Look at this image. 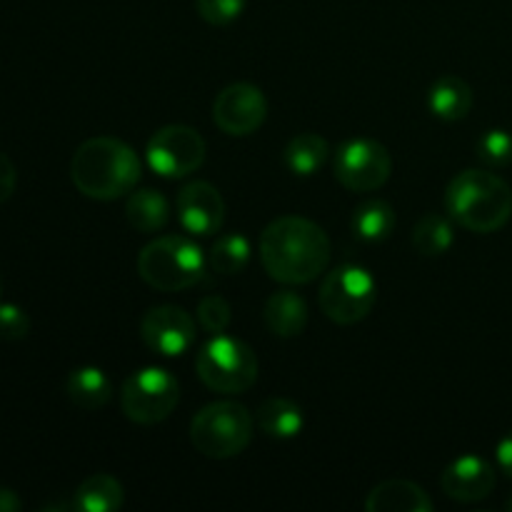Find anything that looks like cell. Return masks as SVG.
<instances>
[{"mask_svg":"<svg viewBox=\"0 0 512 512\" xmlns=\"http://www.w3.org/2000/svg\"><path fill=\"white\" fill-rule=\"evenodd\" d=\"M330 253L328 233L300 215H280L260 235V263L283 285L313 283L328 268Z\"/></svg>","mask_w":512,"mask_h":512,"instance_id":"6da1fadb","label":"cell"},{"mask_svg":"<svg viewBox=\"0 0 512 512\" xmlns=\"http://www.w3.org/2000/svg\"><path fill=\"white\" fill-rule=\"evenodd\" d=\"M70 180L90 200H118L133 193L140 180V160L128 143L98 135L78 145L70 160Z\"/></svg>","mask_w":512,"mask_h":512,"instance_id":"7a4b0ae2","label":"cell"},{"mask_svg":"<svg viewBox=\"0 0 512 512\" xmlns=\"http://www.w3.org/2000/svg\"><path fill=\"white\" fill-rule=\"evenodd\" d=\"M445 210L470 233H495L512 215V188L488 170H463L448 183Z\"/></svg>","mask_w":512,"mask_h":512,"instance_id":"3957f363","label":"cell"},{"mask_svg":"<svg viewBox=\"0 0 512 512\" xmlns=\"http://www.w3.org/2000/svg\"><path fill=\"white\" fill-rule=\"evenodd\" d=\"M208 268L203 250L185 235H160L138 255V273L150 288L175 293L200 283Z\"/></svg>","mask_w":512,"mask_h":512,"instance_id":"277c9868","label":"cell"},{"mask_svg":"<svg viewBox=\"0 0 512 512\" xmlns=\"http://www.w3.org/2000/svg\"><path fill=\"white\" fill-rule=\"evenodd\" d=\"M255 418L245 405L235 400H218L190 420V443L200 455L213 460H228L243 453L253 440Z\"/></svg>","mask_w":512,"mask_h":512,"instance_id":"5b68a950","label":"cell"},{"mask_svg":"<svg viewBox=\"0 0 512 512\" xmlns=\"http://www.w3.org/2000/svg\"><path fill=\"white\" fill-rule=\"evenodd\" d=\"M258 370L260 365L253 348L223 333L213 335L195 358V373L200 383L223 395H240L253 388Z\"/></svg>","mask_w":512,"mask_h":512,"instance_id":"8992f818","label":"cell"},{"mask_svg":"<svg viewBox=\"0 0 512 512\" xmlns=\"http://www.w3.org/2000/svg\"><path fill=\"white\" fill-rule=\"evenodd\" d=\"M320 310L338 325H355L368 318L378 300L375 278L360 265H340L320 285Z\"/></svg>","mask_w":512,"mask_h":512,"instance_id":"52a82bcc","label":"cell"},{"mask_svg":"<svg viewBox=\"0 0 512 512\" xmlns=\"http://www.w3.org/2000/svg\"><path fill=\"white\" fill-rule=\"evenodd\" d=\"M180 403V385L165 368L135 370L120 390L125 418L138 425H158L173 415Z\"/></svg>","mask_w":512,"mask_h":512,"instance_id":"ba28073f","label":"cell"},{"mask_svg":"<svg viewBox=\"0 0 512 512\" xmlns=\"http://www.w3.org/2000/svg\"><path fill=\"white\" fill-rule=\"evenodd\" d=\"M393 155L373 138L348 140L335 153V180L353 193H370L388 183Z\"/></svg>","mask_w":512,"mask_h":512,"instance_id":"9c48e42d","label":"cell"},{"mask_svg":"<svg viewBox=\"0 0 512 512\" xmlns=\"http://www.w3.org/2000/svg\"><path fill=\"white\" fill-rule=\"evenodd\" d=\"M205 153L208 148L203 135L190 125L178 123L155 130L145 148L150 168L163 178H185L195 173L205 163Z\"/></svg>","mask_w":512,"mask_h":512,"instance_id":"30bf717a","label":"cell"},{"mask_svg":"<svg viewBox=\"0 0 512 512\" xmlns=\"http://www.w3.org/2000/svg\"><path fill=\"white\" fill-rule=\"evenodd\" d=\"M195 335H198V328H195L193 315L180 305H155L145 310L140 318L143 343L165 358H178L188 353L195 343Z\"/></svg>","mask_w":512,"mask_h":512,"instance_id":"8fae6325","label":"cell"},{"mask_svg":"<svg viewBox=\"0 0 512 512\" xmlns=\"http://www.w3.org/2000/svg\"><path fill=\"white\" fill-rule=\"evenodd\" d=\"M268 118V100L258 85L233 83L218 93L213 103V120L225 135L245 138L260 130Z\"/></svg>","mask_w":512,"mask_h":512,"instance_id":"7c38bea8","label":"cell"},{"mask_svg":"<svg viewBox=\"0 0 512 512\" xmlns=\"http://www.w3.org/2000/svg\"><path fill=\"white\" fill-rule=\"evenodd\" d=\"M178 220L190 235L218 233L225 220V200L215 185L205 180H193L178 193Z\"/></svg>","mask_w":512,"mask_h":512,"instance_id":"4fadbf2b","label":"cell"},{"mask_svg":"<svg viewBox=\"0 0 512 512\" xmlns=\"http://www.w3.org/2000/svg\"><path fill=\"white\" fill-rule=\"evenodd\" d=\"M495 468L478 455H463L443 470V493L455 503H480L495 488Z\"/></svg>","mask_w":512,"mask_h":512,"instance_id":"5bb4252c","label":"cell"},{"mask_svg":"<svg viewBox=\"0 0 512 512\" xmlns=\"http://www.w3.org/2000/svg\"><path fill=\"white\" fill-rule=\"evenodd\" d=\"M368 512H430L433 500L413 480L390 478L375 485L365 498Z\"/></svg>","mask_w":512,"mask_h":512,"instance_id":"9a60e30c","label":"cell"},{"mask_svg":"<svg viewBox=\"0 0 512 512\" xmlns=\"http://www.w3.org/2000/svg\"><path fill=\"white\" fill-rule=\"evenodd\" d=\"M263 320L278 338H295L308 325V305L293 290H278L263 305Z\"/></svg>","mask_w":512,"mask_h":512,"instance_id":"2e32d148","label":"cell"},{"mask_svg":"<svg viewBox=\"0 0 512 512\" xmlns=\"http://www.w3.org/2000/svg\"><path fill=\"white\" fill-rule=\"evenodd\" d=\"M428 105L440 120H448V123L463 120L473 108V88L458 75H443L430 88Z\"/></svg>","mask_w":512,"mask_h":512,"instance_id":"e0dca14e","label":"cell"},{"mask_svg":"<svg viewBox=\"0 0 512 512\" xmlns=\"http://www.w3.org/2000/svg\"><path fill=\"white\" fill-rule=\"evenodd\" d=\"M65 393H68L70 403L78 405V408L100 410L113 398V383H110V378L100 368L85 365V368H75L68 375Z\"/></svg>","mask_w":512,"mask_h":512,"instance_id":"ac0fdd59","label":"cell"},{"mask_svg":"<svg viewBox=\"0 0 512 512\" xmlns=\"http://www.w3.org/2000/svg\"><path fill=\"white\" fill-rule=\"evenodd\" d=\"M125 493L118 478L108 473H95L78 485L73 495V510L80 512H115L123 508Z\"/></svg>","mask_w":512,"mask_h":512,"instance_id":"d6986e66","label":"cell"},{"mask_svg":"<svg viewBox=\"0 0 512 512\" xmlns=\"http://www.w3.org/2000/svg\"><path fill=\"white\" fill-rule=\"evenodd\" d=\"M255 425L268 438L290 440L303 430V410L288 398H268L265 403H260L258 413H255Z\"/></svg>","mask_w":512,"mask_h":512,"instance_id":"ffe728a7","label":"cell"},{"mask_svg":"<svg viewBox=\"0 0 512 512\" xmlns=\"http://www.w3.org/2000/svg\"><path fill=\"white\" fill-rule=\"evenodd\" d=\"M125 218L138 233H158L168 225L170 205L163 193L153 188L133 190L125 203Z\"/></svg>","mask_w":512,"mask_h":512,"instance_id":"44dd1931","label":"cell"},{"mask_svg":"<svg viewBox=\"0 0 512 512\" xmlns=\"http://www.w3.org/2000/svg\"><path fill=\"white\" fill-rule=\"evenodd\" d=\"M395 210L393 205L385 203L380 198L363 200L358 208L353 210V220H350V228L358 235L360 240H368V243H380V240L390 238V233L395 230Z\"/></svg>","mask_w":512,"mask_h":512,"instance_id":"7402d4cb","label":"cell"},{"mask_svg":"<svg viewBox=\"0 0 512 512\" xmlns=\"http://www.w3.org/2000/svg\"><path fill=\"white\" fill-rule=\"evenodd\" d=\"M330 148H328V140L318 133H300L285 145L283 150V160L288 165L290 173L295 175H313L315 170H320L328 160Z\"/></svg>","mask_w":512,"mask_h":512,"instance_id":"603a6c76","label":"cell"},{"mask_svg":"<svg viewBox=\"0 0 512 512\" xmlns=\"http://www.w3.org/2000/svg\"><path fill=\"white\" fill-rule=\"evenodd\" d=\"M250 260V243L245 235H220L208 253V268L218 275L243 273Z\"/></svg>","mask_w":512,"mask_h":512,"instance_id":"cb8c5ba5","label":"cell"},{"mask_svg":"<svg viewBox=\"0 0 512 512\" xmlns=\"http://www.w3.org/2000/svg\"><path fill=\"white\" fill-rule=\"evenodd\" d=\"M413 245L425 258L448 253V248L453 245V225L440 213L423 215L413 228Z\"/></svg>","mask_w":512,"mask_h":512,"instance_id":"d4e9b609","label":"cell"},{"mask_svg":"<svg viewBox=\"0 0 512 512\" xmlns=\"http://www.w3.org/2000/svg\"><path fill=\"white\" fill-rule=\"evenodd\" d=\"M230 320H233V310H230L228 300L223 295H205L198 305V323L205 333L220 335L228 330Z\"/></svg>","mask_w":512,"mask_h":512,"instance_id":"484cf974","label":"cell"},{"mask_svg":"<svg viewBox=\"0 0 512 512\" xmlns=\"http://www.w3.org/2000/svg\"><path fill=\"white\" fill-rule=\"evenodd\" d=\"M478 155L490 168H505L512 163V135L508 130H488L478 140Z\"/></svg>","mask_w":512,"mask_h":512,"instance_id":"4316f807","label":"cell"},{"mask_svg":"<svg viewBox=\"0 0 512 512\" xmlns=\"http://www.w3.org/2000/svg\"><path fill=\"white\" fill-rule=\"evenodd\" d=\"M248 0H195V10L210 25H228L243 15Z\"/></svg>","mask_w":512,"mask_h":512,"instance_id":"83f0119b","label":"cell"},{"mask_svg":"<svg viewBox=\"0 0 512 512\" xmlns=\"http://www.w3.org/2000/svg\"><path fill=\"white\" fill-rule=\"evenodd\" d=\"M30 333V318L23 308L13 303L0 305V340H23Z\"/></svg>","mask_w":512,"mask_h":512,"instance_id":"f1b7e54d","label":"cell"},{"mask_svg":"<svg viewBox=\"0 0 512 512\" xmlns=\"http://www.w3.org/2000/svg\"><path fill=\"white\" fill-rule=\"evenodd\" d=\"M15 185H18V170H15L13 160L0 150V205L13 198Z\"/></svg>","mask_w":512,"mask_h":512,"instance_id":"f546056e","label":"cell"},{"mask_svg":"<svg viewBox=\"0 0 512 512\" xmlns=\"http://www.w3.org/2000/svg\"><path fill=\"white\" fill-rule=\"evenodd\" d=\"M495 458H498V468L512 480V430L500 438L498 448H495Z\"/></svg>","mask_w":512,"mask_h":512,"instance_id":"4dcf8cb0","label":"cell"},{"mask_svg":"<svg viewBox=\"0 0 512 512\" xmlns=\"http://www.w3.org/2000/svg\"><path fill=\"white\" fill-rule=\"evenodd\" d=\"M23 508L18 493H13L10 488H0V512H18Z\"/></svg>","mask_w":512,"mask_h":512,"instance_id":"1f68e13d","label":"cell"},{"mask_svg":"<svg viewBox=\"0 0 512 512\" xmlns=\"http://www.w3.org/2000/svg\"><path fill=\"white\" fill-rule=\"evenodd\" d=\"M505 508H508V510H512V498L508 500V503H505Z\"/></svg>","mask_w":512,"mask_h":512,"instance_id":"d6a6232c","label":"cell"},{"mask_svg":"<svg viewBox=\"0 0 512 512\" xmlns=\"http://www.w3.org/2000/svg\"><path fill=\"white\" fill-rule=\"evenodd\" d=\"M0 293H3V278H0Z\"/></svg>","mask_w":512,"mask_h":512,"instance_id":"836d02e7","label":"cell"}]
</instances>
